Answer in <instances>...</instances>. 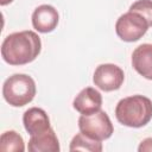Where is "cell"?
I'll return each instance as SVG.
<instances>
[{"label": "cell", "mask_w": 152, "mask_h": 152, "mask_svg": "<svg viewBox=\"0 0 152 152\" xmlns=\"http://www.w3.org/2000/svg\"><path fill=\"white\" fill-rule=\"evenodd\" d=\"M42 50L39 36L31 31H20L8 34L1 45L2 59L10 65H24L33 62Z\"/></svg>", "instance_id": "1"}, {"label": "cell", "mask_w": 152, "mask_h": 152, "mask_svg": "<svg viewBox=\"0 0 152 152\" xmlns=\"http://www.w3.org/2000/svg\"><path fill=\"white\" fill-rule=\"evenodd\" d=\"M116 120L127 127L140 128L152 119V101L144 95L121 99L115 107Z\"/></svg>", "instance_id": "2"}, {"label": "cell", "mask_w": 152, "mask_h": 152, "mask_svg": "<svg viewBox=\"0 0 152 152\" xmlns=\"http://www.w3.org/2000/svg\"><path fill=\"white\" fill-rule=\"evenodd\" d=\"M36 83L33 78L25 74L10 76L2 86V95L7 103L13 107H23L30 103L36 95Z\"/></svg>", "instance_id": "3"}, {"label": "cell", "mask_w": 152, "mask_h": 152, "mask_svg": "<svg viewBox=\"0 0 152 152\" xmlns=\"http://www.w3.org/2000/svg\"><path fill=\"white\" fill-rule=\"evenodd\" d=\"M78 128L80 132L99 141L110 138L114 132L109 116L101 109L90 115H81L78 119Z\"/></svg>", "instance_id": "4"}, {"label": "cell", "mask_w": 152, "mask_h": 152, "mask_svg": "<svg viewBox=\"0 0 152 152\" xmlns=\"http://www.w3.org/2000/svg\"><path fill=\"white\" fill-rule=\"evenodd\" d=\"M150 25L147 20L137 12L128 11L119 17L115 24V32L118 37L124 42H137L148 30Z\"/></svg>", "instance_id": "5"}, {"label": "cell", "mask_w": 152, "mask_h": 152, "mask_svg": "<svg viewBox=\"0 0 152 152\" xmlns=\"http://www.w3.org/2000/svg\"><path fill=\"white\" fill-rule=\"evenodd\" d=\"M125 80L124 70L112 63L100 64L94 72L93 82L94 84L103 91L118 90Z\"/></svg>", "instance_id": "6"}, {"label": "cell", "mask_w": 152, "mask_h": 152, "mask_svg": "<svg viewBox=\"0 0 152 152\" xmlns=\"http://www.w3.org/2000/svg\"><path fill=\"white\" fill-rule=\"evenodd\" d=\"M59 21L57 10L51 5H40L32 13V25L40 33L52 32Z\"/></svg>", "instance_id": "7"}, {"label": "cell", "mask_w": 152, "mask_h": 152, "mask_svg": "<svg viewBox=\"0 0 152 152\" xmlns=\"http://www.w3.org/2000/svg\"><path fill=\"white\" fill-rule=\"evenodd\" d=\"M102 95L93 87L82 89L74 99L72 107L82 115H90L101 109Z\"/></svg>", "instance_id": "8"}, {"label": "cell", "mask_w": 152, "mask_h": 152, "mask_svg": "<svg viewBox=\"0 0 152 152\" xmlns=\"http://www.w3.org/2000/svg\"><path fill=\"white\" fill-rule=\"evenodd\" d=\"M23 124L30 135L40 134L50 128V119L46 112L38 107L28 108L23 115Z\"/></svg>", "instance_id": "9"}, {"label": "cell", "mask_w": 152, "mask_h": 152, "mask_svg": "<svg viewBox=\"0 0 152 152\" xmlns=\"http://www.w3.org/2000/svg\"><path fill=\"white\" fill-rule=\"evenodd\" d=\"M132 66L139 75L152 81V44L145 43L135 48L132 53Z\"/></svg>", "instance_id": "10"}, {"label": "cell", "mask_w": 152, "mask_h": 152, "mask_svg": "<svg viewBox=\"0 0 152 152\" xmlns=\"http://www.w3.org/2000/svg\"><path fill=\"white\" fill-rule=\"evenodd\" d=\"M27 148L30 152H58L61 150L58 138L51 127L40 134L31 135Z\"/></svg>", "instance_id": "11"}, {"label": "cell", "mask_w": 152, "mask_h": 152, "mask_svg": "<svg viewBox=\"0 0 152 152\" xmlns=\"http://www.w3.org/2000/svg\"><path fill=\"white\" fill-rule=\"evenodd\" d=\"M0 151L1 152H24L25 144L19 133L15 131H6L0 138Z\"/></svg>", "instance_id": "12"}, {"label": "cell", "mask_w": 152, "mask_h": 152, "mask_svg": "<svg viewBox=\"0 0 152 152\" xmlns=\"http://www.w3.org/2000/svg\"><path fill=\"white\" fill-rule=\"evenodd\" d=\"M70 151H90V152H101L102 151V144L101 141L93 139L84 133L80 132L77 133L71 142H70Z\"/></svg>", "instance_id": "13"}, {"label": "cell", "mask_w": 152, "mask_h": 152, "mask_svg": "<svg viewBox=\"0 0 152 152\" xmlns=\"http://www.w3.org/2000/svg\"><path fill=\"white\" fill-rule=\"evenodd\" d=\"M129 11L142 15L150 26H152V0H138L129 6Z\"/></svg>", "instance_id": "14"}, {"label": "cell", "mask_w": 152, "mask_h": 152, "mask_svg": "<svg viewBox=\"0 0 152 152\" xmlns=\"http://www.w3.org/2000/svg\"><path fill=\"white\" fill-rule=\"evenodd\" d=\"M139 152H152V138H146L144 139L139 147H138Z\"/></svg>", "instance_id": "15"}, {"label": "cell", "mask_w": 152, "mask_h": 152, "mask_svg": "<svg viewBox=\"0 0 152 152\" xmlns=\"http://www.w3.org/2000/svg\"><path fill=\"white\" fill-rule=\"evenodd\" d=\"M13 0H0V5L1 6H5V5H8V4H11Z\"/></svg>", "instance_id": "16"}]
</instances>
